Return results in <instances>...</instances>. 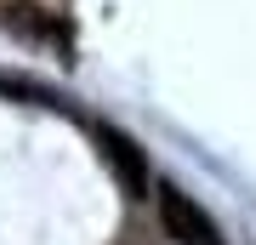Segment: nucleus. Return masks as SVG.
I'll use <instances>...</instances> for the list:
<instances>
[{"instance_id":"3","label":"nucleus","mask_w":256,"mask_h":245,"mask_svg":"<svg viewBox=\"0 0 256 245\" xmlns=\"http://www.w3.org/2000/svg\"><path fill=\"white\" fill-rule=\"evenodd\" d=\"M0 23H6V29H23V35H46V40L63 35V23H57L46 6H28V0H0Z\"/></svg>"},{"instance_id":"1","label":"nucleus","mask_w":256,"mask_h":245,"mask_svg":"<svg viewBox=\"0 0 256 245\" xmlns=\"http://www.w3.org/2000/svg\"><path fill=\"white\" fill-rule=\"evenodd\" d=\"M160 222H165V234H171L176 245H228V239H222V228L210 222L182 188H171V182L160 188Z\"/></svg>"},{"instance_id":"2","label":"nucleus","mask_w":256,"mask_h":245,"mask_svg":"<svg viewBox=\"0 0 256 245\" xmlns=\"http://www.w3.org/2000/svg\"><path fill=\"white\" fill-rule=\"evenodd\" d=\"M97 148H102V160H108V171L120 177L126 200H148V160H142V148L131 143L126 131H114V126H97Z\"/></svg>"}]
</instances>
